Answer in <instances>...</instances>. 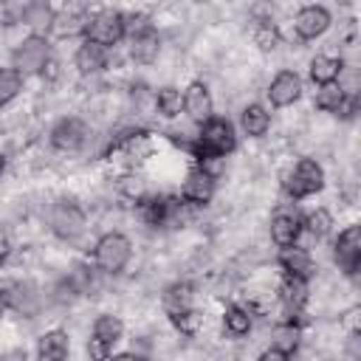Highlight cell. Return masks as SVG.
<instances>
[{
    "mask_svg": "<svg viewBox=\"0 0 361 361\" xmlns=\"http://www.w3.org/2000/svg\"><path fill=\"white\" fill-rule=\"evenodd\" d=\"M183 200L180 197H172V195H152V197H144L141 200V217L147 226L152 228H161L172 220H180V212H183Z\"/></svg>",
    "mask_w": 361,
    "mask_h": 361,
    "instance_id": "8",
    "label": "cell"
},
{
    "mask_svg": "<svg viewBox=\"0 0 361 361\" xmlns=\"http://www.w3.org/2000/svg\"><path fill=\"white\" fill-rule=\"evenodd\" d=\"M240 127L248 138H262L271 130V113L262 104H245L240 113Z\"/></svg>",
    "mask_w": 361,
    "mask_h": 361,
    "instance_id": "22",
    "label": "cell"
},
{
    "mask_svg": "<svg viewBox=\"0 0 361 361\" xmlns=\"http://www.w3.org/2000/svg\"><path fill=\"white\" fill-rule=\"evenodd\" d=\"M330 23H333V17H330V11L324 8V6H302L299 11H296V17H293V31H296V37L299 39H316V37H322L327 28H330Z\"/></svg>",
    "mask_w": 361,
    "mask_h": 361,
    "instance_id": "10",
    "label": "cell"
},
{
    "mask_svg": "<svg viewBox=\"0 0 361 361\" xmlns=\"http://www.w3.org/2000/svg\"><path fill=\"white\" fill-rule=\"evenodd\" d=\"M257 361H290V353L276 350V347H268V350H262V353H259V358H257Z\"/></svg>",
    "mask_w": 361,
    "mask_h": 361,
    "instance_id": "37",
    "label": "cell"
},
{
    "mask_svg": "<svg viewBox=\"0 0 361 361\" xmlns=\"http://www.w3.org/2000/svg\"><path fill=\"white\" fill-rule=\"evenodd\" d=\"M71 341L65 330H48L37 341V361H68Z\"/></svg>",
    "mask_w": 361,
    "mask_h": 361,
    "instance_id": "18",
    "label": "cell"
},
{
    "mask_svg": "<svg viewBox=\"0 0 361 361\" xmlns=\"http://www.w3.org/2000/svg\"><path fill=\"white\" fill-rule=\"evenodd\" d=\"M324 189V169L319 161L313 158H299L293 164V169L285 175V192L293 197V200H302V197H310L316 192Z\"/></svg>",
    "mask_w": 361,
    "mask_h": 361,
    "instance_id": "4",
    "label": "cell"
},
{
    "mask_svg": "<svg viewBox=\"0 0 361 361\" xmlns=\"http://www.w3.org/2000/svg\"><path fill=\"white\" fill-rule=\"evenodd\" d=\"M234 149H237V133L226 116H212L209 121H203L197 135H195V144H192L195 158H203V155L226 158Z\"/></svg>",
    "mask_w": 361,
    "mask_h": 361,
    "instance_id": "1",
    "label": "cell"
},
{
    "mask_svg": "<svg viewBox=\"0 0 361 361\" xmlns=\"http://www.w3.org/2000/svg\"><path fill=\"white\" fill-rule=\"evenodd\" d=\"M130 257H133V243L121 231H107L93 245V262H96V268L102 274H110V276L121 274L127 268Z\"/></svg>",
    "mask_w": 361,
    "mask_h": 361,
    "instance_id": "2",
    "label": "cell"
},
{
    "mask_svg": "<svg viewBox=\"0 0 361 361\" xmlns=\"http://www.w3.org/2000/svg\"><path fill=\"white\" fill-rule=\"evenodd\" d=\"M87 138H90V130H87V124H85L82 118H76V116L59 118V121L54 124V130H51V144H54V149H59V152H79V149L87 144Z\"/></svg>",
    "mask_w": 361,
    "mask_h": 361,
    "instance_id": "7",
    "label": "cell"
},
{
    "mask_svg": "<svg viewBox=\"0 0 361 361\" xmlns=\"http://www.w3.org/2000/svg\"><path fill=\"white\" fill-rule=\"evenodd\" d=\"M344 324H347V330H350V336H358V307H353V310H347L344 313Z\"/></svg>",
    "mask_w": 361,
    "mask_h": 361,
    "instance_id": "38",
    "label": "cell"
},
{
    "mask_svg": "<svg viewBox=\"0 0 361 361\" xmlns=\"http://www.w3.org/2000/svg\"><path fill=\"white\" fill-rule=\"evenodd\" d=\"M121 333H124V324H121V319L113 316V313H102V316L93 322V336L102 338V341H107V344H116V341L121 338Z\"/></svg>",
    "mask_w": 361,
    "mask_h": 361,
    "instance_id": "31",
    "label": "cell"
},
{
    "mask_svg": "<svg viewBox=\"0 0 361 361\" xmlns=\"http://www.w3.org/2000/svg\"><path fill=\"white\" fill-rule=\"evenodd\" d=\"M279 39H282V34H279L276 23H271L268 17H265V20H257V25H254V42H257L262 51H274V48L279 45Z\"/></svg>",
    "mask_w": 361,
    "mask_h": 361,
    "instance_id": "33",
    "label": "cell"
},
{
    "mask_svg": "<svg viewBox=\"0 0 361 361\" xmlns=\"http://www.w3.org/2000/svg\"><path fill=\"white\" fill-rule=\"evenodd\" d=\"M8 310V299H6V288H0V316Z\"/></svg>",
    "mask_w": 361,
    "mask_h": 361,
    "instance_id": "41",
    "label": "cell"
},
{
    "mask_svg": "<svg viewBox=\"0 0 361 361\" xmlns=\"http://www.w3.org/2000/svg\"><path fill=\"white\" fill-rule=\"evenodd\" d=\"M3 172H6V158L0 155V178H3Z\"/></svg>",
    "mask_w": 361,
    "mask_h": 361,
    "instance_id": "42",
    "label": "cell"
},
{
    "mask_svg": "<svg viewBox=\"0 0 361 361\" xmlns=\"http://www.w3.org/2000/svg\"><path fill=\"white\" fill-rule=\"evenodd\" d=\"M302 228H307L316 240L327 237V234H330V228H333V214H330V209H324V206L310 209V212L305 214V220H302Z\"/></svg>",
    "mask_w": 361,
    "mask_h": 361,
    "instance_id": "28",
    "label": "cell"
},
{
    "mask_svg": "<svg viewBox=\"0 0 361 361\" xmlns=\"http://www.w3.org/2000/svg\"><path fill=\"white\" fill-rule=\"evenodd\" d=\"M268 231H271L274 245L290 248V245H296V240H299V234H302V217H299V214H290V212H279V214L271 217Z\"/></svg>",
    "mask_w": 361,
    "mask_h": 361,
    "instance_id": "15",
    "label": "cell"
},
{
    "mask_svg": "<svg viewBox=\"0 0 361 361\" xmlns=\"http://www.w3.org/2000/svg\"><path fill=\"white\" fill-rule=\"evenodd\" d=\"M214 197V178H209L203 169L192 166L180 183V200L186 206H206Z\"/></svg>",
    "mask_w": 361,
    "mask_h": 361,
    "instance_id": "12",
    "label": "cell"
},
{
    "mask_svg": "<svg viewBox=\"0 0 361 361\" xmlns=\"http://www.w3.org/2000/svg\"><path fill=\"white\" fill-rule=\"evenodd\" d=\"M192 296H195V288L189 282H172L166 290H164V310L169 316L192 307Z\"/></svg>",
    "mask_w": 361,
    "mask_h": 361,
    "instance_id": "24",
    "label": "cell"
},
{
    "mask_svg": "<svg viewBox=\"0 0 361 361\" xmlns=\"http://www.w3.org/2000/svg\"><path fill=\"white\" fill-rule=\"evenodd\" d=\"M333 259H336V265L347 276H355L358 274V265H361V228L358 226H347L336 237V243H333Z\"/></svg>",
    "mask_w": 361,
    "mask_h": 361,
    "instance_id": "9",
    "label": "cell"
},
{
    "mask_svg": "<svg viewBox=\"0 0 361 361\" xmlns=\"http://www.w3.org/2000/svg\"><path fill=\"white\" fill-rule=\"evenodd\" d=\"M73 65L79 68V73L85 76H93V73H102L107 68V48H99L93 42H82L73 54Z\"/></svg>",
    "mask_w": 361,
    "mask_h": 361,
    "instance_id": "21",
    "label": "cell"
},
{
    "mask_svg": "<svg viewBox=\"0 0 361 361\" xmlns=\"http://www.w3.org/2000/svg\"><path fill=\"white\" fill-rule=\"evenodd\" d=\"M302 96V76L296 71H279L268 85V102L274 107H290Z\"/></svg>",
    "mask_w": 361,
    "mask_h": 361,
    "instance_id": "13",
    "label": "cell"
},
{
    "mask_svg": "<svg viewBox=\"0 0 361 361\" xmlns=\"http://www.w3.org/2000/svg\"><path fill=\"white\" fill-rule=\"evenodd\" d=\"M54 17H56V11H54L48 3H31V6L23 8V23L31 25L34 34L51 28V25H54Z\"/></svg>",
    "mask_w": 361,
    "mask_h": 361,
    "instance_id": "26",
    "label": "cell"
},
{
    "mask_svg": "<svg viewBox=\"0 0 361 361\" xmlns=\"http://www.w3.org/2000/svg\"><path fill=\"white\" fill-rule=\"evenodd\" d=\"M279 268L285 271V276H296V279H310L313 276V257L310 251L290 245V248H279Z\"/></svg>",
    "mask_w": 361,
    "mask_h": 361,
    "instance_id": "16",
    "label": "cell"
},
{
    "mask_svg": "<svg viewBox=\"0 0 361 361\" xmlns=\"http://www.w3.org/2000/svg\"><path fill=\"white\" fill-rule=\"evenodd\" d=\"M11 59H14L11 68H14L20 76L39 73V71L45 68V62L51 59V45H48V39H45L42 34H31V37H25V39L14 48Z\"/></svg>",
    "mask_w": 361,
    "mask_h": 361,
    "instance_id": "5",
    "label": "cell"
},
{
    "mask_svg": "<svg viewBox=\"0 0 361 361\" xmlns=\"http://www.w3.org/2000/svg\"><path fill=\"white\" fill-rule=\"evenodd\" d=\"M116 189H118L121 197L135 200V203H141V200L147 197V180H144V175H138V172H124V175L116 180Z\"/></svg>",
    "mask_w": 361,
    "mask_h": 361,
    "instance_id": "30",
    "label": "cell"
},
{
    "mask_svg": "<svg viewBox=\"0 0 361 361\" xmlns=\"http://www.w3.org/2000/svg\"><path fill=\"white\" fill-rule=\"evenodd\" d=\"M87 358L90 361H110V355H113V344H107V341H102V338H96V336H90V341H87Z\"/></svg>",
    "mask_w": 361,
    "mask_h": 361,
    "instance_id": "35",
    "label": "cell"
},
{
    "mask_svg": "<svg viewBox=\"0 0 361 361\" xmlns=\"http://www.w3.org/2000/svg\"><path fill=\"white\" fill-rule=\"evenodd\" d=\"M155 110H158V116H164V118L180 116V110H183V93H180L178 87H172V85L161 87V90L155 93Z\"/></svg>",
    "mask_w": 361,
    "mask_h": 361,
    "instance_id": "25",
    "label": "cell"
},
{
    "mask_svg": "<svg viewBox=\"0 0 361 361\" xmlns=\"http://www.w3.org/2000/svg\"><path fill=\"white\" fill-rule=\"evenodd\" d=\"M8 257H11V240H8L6 231H0V265H3Z\"/></svg>",
    "mask_w": 361,
    "mask_h": 361,
    "instance_id": "39",
    "label": "cell"
},
{
    "mask_svg": "<svg viewBox=\"0 0 361 361\" xmlns=\"http://www.w3.org/2000/svg\"><path fill=\"white\" fill-rule=\"evenodd\" d=\"M158 54H161V37H158L155 28L130 37V56H133V62H138V65H152V62L158 59Z\"/></svg>",
    "mask_w": 361,
    "mask_h": 361,
    "instance_id": "19",
    "label": "cell"
},
{
    "mask_svg": "<svg viewBox=\"0 0 361 361\" xmlns=\"http://www.w3.org/2000/svg\"><path fill=\"white\" fill-rule=\"evenodd\" d=\"M23 90V76L14 68H0V107L11 104Z\"/></svg>",
    "mask_w": 361,
    "mask_h": 361,
    "instance_id": "32",
    "label": "cell"
},
{
    "mask_svg": "<svg viewBox=\"0 0 361 361\" xmlns=\"http://www.w3.org/2000/svg\"><path fill=\"white\" fill-rule=\"evenodd\" d=\"M169 322H172V327H175L180 336H189V338H192V336H197V333L203 330V310L186 307V310L169 316Z\"/></svg>",
    "mask_w": 361,
    "mask_h": 361,
    "instance_id": "29",
    "label": "cell"
},
{
    "mask_svg": "<svg viewBox=\"0 0 361 361\" xmlns=\"http://www.w3.org/2000/svg\"><path fill=\"white\" fill-rule=\"evenodd\" d=\"M307 296H310V288H307V279H296V276H282L279 282V302L285 305L288 313H302L305 305H307ZM290 316V319H293Z\"/></svg>",
    "mask_w": 361,
    "mask_h": 361,
    "instance_id": "17",
    "label": "cell"
},
{
    "mask_svg": "<svg viewBox=\"0 0 361 361\" xmlns=\"http://www.w3.org/2000/svg\"><path fill=\"white\" fill-rule=\"evenodd\" d=\"M121 39H124V17L118 8H99L87 17L85 42H93L99 48H113Z\"/></svg>",
    "mask_w": 361,
    "mask_h": 361,
    "instance_id": "3",
    "label": "cell"
},
{
    "mask_svg": "<svg viewBox=\"0 0 361 361\" xmlns=\"http://www.w3.org/2000/svg\"><path fill=\"white\" fill-rule=\"evenodd\" d=\"M347 96H350V93H347L344 85H338V82H333V85H322V87L316 90V107L324 110V113H333V116H336Z\"/></svg>",
    "mask_w": 361,
    "mask_h": 361,
    "instance_id": "27",
    "label": "cell"
},
{
    "mask_svg": "<svg viewBox=\"0 0 361 361\" xmlns=\"http://www.w3.org/2000/svg\"><path fill=\"white\" fill-rule=\"evenodd\" d=\"M183 113L203 124L214 116V99H212V90L206 87V82H189L186 90H183Z\"/></svg>",
    "mask_w": 361,
    "mask_h": 361,
    "instance_id": "11",
    "label": "cell"
},
{
    "mask_svg": "<svg viewBox=\"0 0 361 361\" xmlns=\"http://www.w3.org/2000/svg\"><path fill=\"white\" fill-rule=\"evenodd\" d=\"M48 226L59 240H76L85 231L87 220L82 206H76L73 200H56L48 212Z\"/></svg>",
    "mask_w": 361,
    "mask_h": 361,
    "instance_id": "6",
    "label": "cell"
},
{
    "mask_svg": "<svg viewBox=\"0 0 361 361\" xmlns=\"http://www.w3.org/2000/svg\"><path fill=\"white\" fill-rule=\"evenodd\" d=\"M59 73H62V71H59V62H56L54 56H51V59L45 62V68L39 71V76H42V82H48V85H54V82L59 79Z\"/></svg>",
    "mask_w": 361,
    "mask_h": 361,
    "instance_id": "36",
    "label": "cell"
},
{
    "mask_svg": "<svg viewBox=\"0 0 361 361\" xmlns=\"http://www.w3.org/2000/svg\"><path fill=\"white\" fill-rule=\"evenodd\" d=\"M113 152L124 155V158L133 161V164H141V161H147V158L152 155V138H149V133H144V130H130V133H124V135L113 144Z\"/></svg>",
    "mask_w": 361,
    "mask_h": 361,
    "instance_id": "14",
    "label": "cell"
},
{
    "mask_svg": "<svg viewBox=\"0 0 361 361\" xmlns=\"http://www.w3.org/2000/svg\"><path fill=\"white\" fill-rule=\"evenodd\" d=\"M223 327H226V333L234 336V338L248 336L251 327H254V313H251V307H243V305L226 307V313H223Z\"/></svg>",
    "mask_w": 361,
    "mask_h": 361,
    "instance_id": "23",
    "label": "cell"
},
{
    "mask_svg": "<svg viewBox=\"0 0 361 361\" xmlns=\"http://www.w3.org/2000/svg\"><path fill=\"white\" fill-rule=\"evenodd\" d=\"M110 361H147L144 355H138V353H116V355H110Z\"/></svg>",
    "mask_w": 361,
    "mask_h": 361,
    "instance_id": "40",
    "label": "cell"
},
{
    "mask_svg": "<svg viewBox=\"0 0 361 361\" xmlns=\"http://www.w3.org/2000/svg\"><path fill=\"white\" fill-rule=\"evenodd\" d=\"M296 344H299V327L293 322H282V324L274 327V344L271 347L285 350V353H293Z\"/></svg>",
    "mask_w": 361,
    "mask_h": 361,
    "instance_id": "34",
    "label": "cell"
},
{
    "mask_svg": "<svg viewBox=\"0 0 361 361\" xmlns=\"http://www.w3.org/2000/svg\"><path fill=\"white\" fill-rule=\"evenodd\" d=\"M307 73H310V82L319 85V87H322V85H333V82H338V76L344 73V62H341L338 56L319 54V56L310 59Z\"/></svg>",
    "mask_w": 361,
    "mask_h": 361,
    "instance_id": "20",
    "label": "cell"
}]
</instances>
